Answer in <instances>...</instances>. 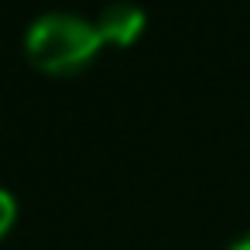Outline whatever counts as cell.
Returning a JSON list of instances; mask_svg holds the SVG:
<instances>
[{"label": "cell", "instance_id": "obj_4", "mask_svg": "<svg viewBox=\"0 0 250 250\" xmlns=\"http://www.w3.org/2000/svg\"><path fill=\"white\" fill-rule=\"evenodd\" d=\"M226 250H250V233H243V236H236Z\"/></svg>", "mask_w": 250, "mask_h": 250}, {"label": "cell", "instance_id": "obj_2", "mask_svg": "<svg viewBox=\"0 0 250 250\" xmlns=\"http://www.w3.org/2000/svg\"><path fill=\"white\" fill-rule=\"evenodd\" d=\"M147 24V14L137 4H110L96 18V31L103 45H130Z\"/></svg>", "mask_w": 250, "mask_h": 250}, {"label": "cell", "instance_id": "obj_3", "mask_svg": "<svg viewBox=\"0 0 250 250\" xmlns=\"http://www.w3.org/2000/svg\"><path fill=\"white\" fill-rule=\"evenodd\" d=\"M14 219H18V199H14L4 185H0V240L11 233Z\"/></svg>", "mask_w": 250, "mask_h": 250}, {"label": "cell", "instance_id": "obj_1", "mask_svg": "<svg viewBox=\"0 0 250 250\" xmlns=\"http://www.w3.org/2000/svg\"><path fill=\"white\" fill-rule=\"evenodd\" d=\"M100 45H103V38L96 31V21L72 14V11H45L24 31L28 62L48 76L83 72L96 59Z\"/></svg>", "mask_w": 250, "mask_h": 250}]
</instances>
